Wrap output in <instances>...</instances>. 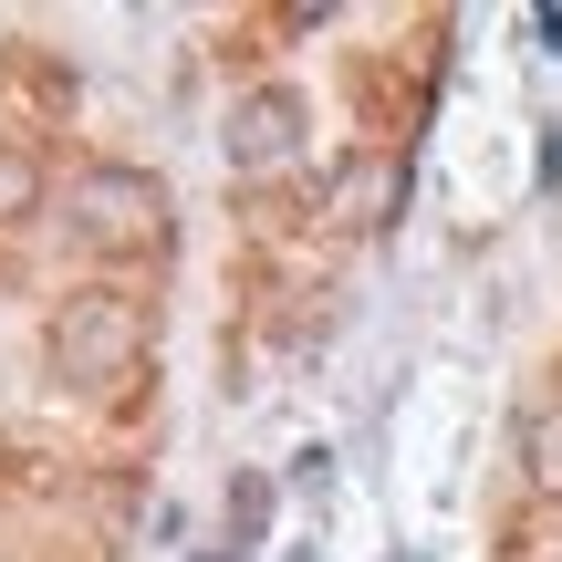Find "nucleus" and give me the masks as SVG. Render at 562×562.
<instances>
[{
  "label": "nucleus",
  "instance_id": "1",
  "mask_svg": "<svg viewBox=\"0 0 562 562\" xmlns=\"http://www.w3.org/2000/svg\"><path fill=\"white\" fill-rule=\"evenodd\" d=\"M53 364L74 385H125L146 364V302L136 292H74L53 313Z\"/></svg>",
  "mask_w": 562,
  "mask_h": 562
},
{
  "label": "nucleus",
  "instance_id": "2",
  "mask_svg": "<svg viewBox=\"0 0 562 562\" xmlns=\"http://www.w3.org/2000/svg\"><path fill=\"white\" fill-rule=\"evenodd\" d=\"M74 229L94 250H157L167 240V178H146V167H83L74 178Z\"/></svg>",
  "mask_w": 562,
  "mask_h": 562
},
{
  "label": "nucleus",
  "instance_id": "3",
  "mask_svg": "<svg viewBox=\"0 0 562 562\" xmlns=\"http://www.w3.org/2000/svg\"><path fill=\"white\" fill-rule=\"evenodd\" d=\"M302 157V94L292 83H261V94L229 104V167L240 178H281Z\"/></svg>",
  "mask_w": 562,
  "mask_h": 562
},
{
  "label": "nucleus",
  "instance_id": "4",
  "mask_svg": "<svg viewBox=\"0 0 562 562\" xmlns=\"http://www.w3.org/2000/svg\"><path fill=\"white\" fill-rule=\"evenodd\" d=\"M396 199H406V157H385V146H355V157L334 167V188H323V220L364 240V229L396 220Z\"/></svg>",
  "mask_w": 562,
  "mask_h": 562
},
{
  "label": "nucleus",
  "instance_id": "5",
  "mask_svg": "<svg viewBox=\"0 0 562 562\" xmlns=\"http://www.w3.org/2000/svg\"><path fill=\"white\" fill-rule=\"evenodd\" d=\"M521 480L542 490V501H562V396H542L521 417Z\"/></svg>",
  "mask_w": 562,
  "mask_h": 562
},
{
  "label": "nucleus",
  "instance_id": "6",
  "mask_svg": "<svg viewBox=\"0 0 562 562\" xmlns=\"http://www.w3.org/2000/svg\"><path fill=\"white\" fill-rule=\"evenodd\" d=\"M21 220H42V157L0 136V229H21Z\"/></svg>",
  "mask_w": 562,
  "mask_h": 562
}]
</instances>
